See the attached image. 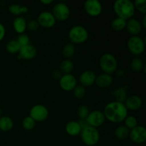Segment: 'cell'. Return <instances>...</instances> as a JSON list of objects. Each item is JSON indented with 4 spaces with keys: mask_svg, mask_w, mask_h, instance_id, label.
Here are the masks:
<instances>
[{
    "mask_svg": "<svg viewBox=\"0 0 146 146\" xmlns=\"http://www.w3.org/2000/svg\"><path fill=\"white\" fill-rule=\"evenodd\" d=\"M104 116L106 119L114 123L123 122L128 116V111L125 104L118 101H113L107 104L104 108Z\"/></svg>",
    "mask_w": 146,
    "mask_h": 146,
    "instance_id": "1",
    "label": "cell"
},
{
    "mask_svg": "<svg viewBox=\"0 0 146 146\" xmlns=\"http://www.w3.org/2000/svg\"><path fill=\"white\" fill-rule=\"evenodd\" d=\"M113 9L118 18L127 20L133 18L135 14V7L131 0H116L113 3Z\"/></svg>",
    "mask_w": 146,
    "mask_h": 146,
    "instance_id": "2",
    "label": "cell"
},
{
    "mask_svg": "<svg viewBox=\"0 0 146 146\" xmlns=\"http://www.w3.org/2000/svg\"><path fill=\"white\" fill-rule=\"evenodd\" d=\"M99 66L104 74H112L118 68V61L116 58L111 54H104L99 59Z\"/></svg>",
    "mask_w": 146,
    "mask_h": 146,
    "instance_id": "3",
    "label": "cell"
},
{
    "mask_svg": "<svg viewBox=\"0 0 146 146\" xmlns=\"http://www.w3.org/2000/svg\"><path fill=\"white\" fill-rule=\"evenodd\" d=\"M81 139L85 145L94 146L96 145L100 140V133L98 129L90 125L83 128L80 133Z\"/></svg>",
    "mask_w": 146,
    "mask_h": 146,
    "instance_id": "4",
    "label": "cell"
},
{
    "mask_svg": "<svg viewBox=\"0 0 146 146\" xmlns=\"http://www.w3.org/2000/svg\"><path fill=\"white\" fill-rule=\"evenodd\" d=\"M68 38L72 44H83L88 40V32L86 29L82 26H74L68 31Z\"/></svg>",
    "mask_w": 146,
    "mask_h": 146,
    "instance_id": "5",
    "label": "cell"
},
{
    "mask_svg": "<svg viewBox=\"0 0 146 146\" xmlns=\"http://www.w3.org/2000/svg\"><path fill=\"white\" fill-rule=\"evenodd\" d=\"M127 47L132 54L140 56L145 51V40L139 36H132L127 41Z\"/></svg>",
    "mask_w": 146,
    "mask_h": 146,
    "instance_id": "6",
    "label": "cell"
},
{
    "mask_svg": "<svg viewBox=\"0 0 146 146\" xmlns=\"http://www.w3.org/2000/svg\"><path fill=\"white\" fill-rule=\"evenodd\" d=\"M48 110L45 106L37 104L31 107L29 111V116L34 120L35 122H43L48 117Z\"/></svg>",
    "mask_w": 146,
    "mask_h": 146,
    "instance_id": "7",
    "label": "cell"
},
{
    "mask_svg": "<svg viewBox=\"0 0 146 146\" xmlns=\"http://www.w3.org/2000/svg\"><path fill=\"white\" fill-rule=\"evenodd\" d=\"M56 20L64 21L70 17V9L66 4L64 2H58L53 7L52 12Z\"/></svg>",
    "mask_w": 146,
    "mask_h": 146,
    "instance_id": "8",
    "label": "cell"
},
{
    "mask_svg": "<svg viewBox=\"0 0 146 146\" xmlns=\"http://www.w3.org/2000/svg\"><path fill=\"white\" fill-rule=\"evenodd\" d=\"M84 8L86 13L90 17H98L102 13V4L98 0H86L84 2Z\"/></svg>",
    "mask_w": 146,
    "mask_h": 146,
    "instance_id": "9",
    "label": "cell"
},
{
    "mask_svg": "<svg viewBox=\"0 0 146 146\" xmlns=\"http://www.w3.org/2000/svg\"><path fill=\"white\" fill-rule=\"evenodd\" d=\"M36 21H38L39 27L45 29L52 28L56 23L55 17L52 13L48 11H44L40 13Z\"/></svg>",
    "mask_w": 146,
    "mask_h": 146,
    "instance_id": "10",
    "label": "cell"
},
{
    "mask_svg": "<svg viewBox=\"0 0 146 146\" xmlns=\"http://www.w3.org/2000/svg\"><path fill=\"white\" fill-rule=\"evenodd\" d=\"M86 120L88 125L97 128L101 126L104 123L106 118L102 111H94L89 113Z\"/></svg>",
    "mask_w": 146,
    "mask_h": 146,
    "instance_id": "11",
    "label": "cell"
},
{
    "mask_svg": "<svg viewBox=\"0 0 146 146\" xmlns=\"http://www.w3.org/2000/svg\"><path fill=\"white\" fill-rule=\"evenodd\" d=\"M129 137L136 144H142L146 141V129L142 125H137L130 131Z\"/></svg>",
    "mask_w": 146,
    "mask_h": 146,
    "instance_id": "12",
    "label": "cell"
},
{
    "mask_svg": "<svg viewBox=\"0 0 146 146\" xmlns=\"http://www.w3.org/2000/svg\"><path fill=\"white\" fill-rule=\"evenodd\" d=\"M59 86L65 91H71L77 85V80L72 74H63L58 80Z\"/></svg>",
    "mask_w": 146,
    "mask_h": 146,
    "instance_id": "13",
    "label": "cell"
},
{
    "mask_svg": "<svg viewBox=\"0 0 146 146\" xmlns=\"http://www.w3.org/2000/svg\"><path fill=\"white\" fill-rule=\"evenodd\" d=\"M96 75L91 70H86L81 74L79 76V81L81 85L84 87H89L95 84Z\"/></svg>",
    "mask_w": 146,
    "mask_h": 146,
    "instance_id": "14",
    "label": "cell"
},
{
    "mask_svg": "<svg viewBox=\"0 0 146 146\" xmlns=\"http://www.w3.org/2000/svg\"><path fill=\"white\" fill-rule=\"evenodd\" d=\"M125 29L132 36H138V34L142 31V25L138 19L131 18L126 21V27Z\"/></svg>",
    "mask_w": 146,
    "mask_h": 146,
    "instance_id": "15",
    "label": "cell"
},
{
    "mask_svg": "<svg viewBox=\"0 0 146 146\" xmlns=\"http://www.w3.org/2000/svg\"><path fill=\"white\" fill-rule=\"evenodd\" d=\"M124 104L128 111H138L142 106L143 101L139 96L132 95L127 98Z\"/></svg>",
    "mask_w": 146,
    "mask_h": 146,
    "instance_id": "16",
    "label": "cell"
},
{
    "mask_svg": "<svg viewBox=\"0 0 146 146\" xmlns=\"http://www.w3.org/2000/svg\"><path fill=\"white\" fill-rule=\"evenodd\" d=\"M19 57L24 60H31L34 58L36 56V48L34 46L29 44V45L21 46L19 51Z\"/></svg>",
    "mask_w": 146,
    "mask_h": 146,
    "instance_id": "17",
    "label": "cell"
},
{
    "mask_svg": "<svg viewBox=\"0 0 146 146\" xmlns=\"http://www.w3.org/2000/svg\"><path fill=\"white\" fill-rule=\"evenodd\" d=\"M113 77L109 74H101L96 76L95 84L98 88H106L109 87L113 84Z\"/></svg>",
    "mask_w": 146,
    "mask_h": 146,
    "instance_id": "18",
    "label": "cell"
},
{
    "mask_svg": "<svg viewBox=\"0 0 146 146\" xmlns=\"http://www.w3.org/2000/svg\"><path fill=\"white\" fill-rule=\"evenodd\" d=\"M65 130L66 132L68 135L74 137L80 135L82 129H81V126L78 124V121H71L67 123L65 127Z\"/></svg>",
    "mask_w": 146,
    "mask_h": 146,
    "instance_id": "19",
    "label": "cell"
},
{
    "mask_svg": "<svg viewBox=\"0 0 146 146\" xmlns=\"http://www.w3.org/2000/svg\"><path fill=\"white\" fill-rule=\"evenodd\" d=\"M13 28L19 34H22L27 29V23L25 19L22 17H17L13 21Z\"/></svg>",
    "mask_w": 146,
    "mask_h": 146,
    "instance_id": "20",
    "label": "cell"
},
{
    "mask_svg": "<svg viewBox=\"0 0 146 146\" xmlns=\"http://www.w3.org/2000/svg\"><path fill=\"white\" fill-rule=\"evenodd\" d=\"M14 126V121L10 117L2 116L0 118V130L3 132L11 131Z\"/></svg>",
    "mask_w": 146,
    "mask_h": 146,
    "instance_id": "21",
    "label": "cell"
},
{
    "mask_svg": "<svg viewBox=\"0 0 146 146\" xmlns=\"http://www.w3.org/2000/svg\"><path fill=\"white\" fill-rule=\"evenodd\" d=\"M113 94L115 97V101L124 104L125 100L128 98V96H127V87H119L114 91Z\"/></svg>",
    "mask_w": 146,
    "mask_h": 146,
    "instance_id": "22",
    "label": "cell"
},
{
    "mask_svg": "<svg viewBox=\"0 0 146 146\" xmlns=\"http://www.w3.org/2000/svg\"><path fill=\"white\" fill-rule=\"evenodd\" d=\"M8 9L9 13H11L13 15L18 16V17H19V15H21V14L28 12L29 11V9L27 7L21 6L18 4H11L9 7Z\"/></svg>",
    "mask_w": 146,
    "mask_h": 146,
    "instance_id": "23",
    "label": "cell"
},
{
    "mask_svg": "<svg viewBox=\"0 0 146 146\" xmlns=\"http://www.w3.org/2000/svg\"><path fill=\"white\" fill-rule=\"evenodd\" d=\"M125 27H126V21L118 17L114 19L111 22V28L115 31H123L125 29Z\"/></svg>",
    "mask_w": 146,
    "mask_h": 146,
    "instance_id": "24",
    "label": "cell"
},
{
    "mask_svg": "<svg viewBox=\"0 0 146 146\" xmlns=\"http://www.w3.org/2000/svg\"><path fill=\"white\" fill-rule=\"evenodd\" d=\"M130 130L125 125H121L118 126L116 129L115 130V138L119 140H124L129 136Z\"/></svg>",
    "mask_w": 146,
    "mask_h": 146,
    "instance_id": "25",
    "label": "cell"
},
{
    "mask_svg": "<svg viewBox=\"0 0 146 146\" xmlns=\"http://www.w3.org/2000/svg\"><path fill=\"white\" fill-rule=\"evenodd\" d=\"M74 69V64L69 59H65L61 63L60 71L63 74H69Z\"/></svg>",
    "mask_w": 146,
    "mask_h": 146,
    "instance_id": "26",
    "label": "cell"
},
{
    "mask_svg": "<svg viewBox=\"0 0 146 146\" xmlns=\"http://www.w3.org/2000/svg\"><path fill=\"white\" fill-rule=\"evenodd\" d=\"M20 48H21V46L18 44L17 40H11V41H8L7 45H6V49H7V52L11 54H18Z\"/></svg>",
    "mask_w": 146,
    "mask_h": 146,
    "instance_id": "27",
    "label": "cell"
},
{
    "mask_svg": "<svg viewBox=\"0 0 146 146\" xmlns=\"http://www.w3.org/2000/svg\"><path fill=\"white\" fill-rule=\"evenodd\" d=\"M75 47H74L73 44H67L64 46L62 49V54L63 56L65 57L66 59H69V58H72L74 56V54H75Z\"/></svg>",
    "mask_w": 146,
    "mask_h": 146,
    "instance_id": "28",
    "label": "cell"
},
{
    "mask_svg": "<svg viewBox=\"0 0 146 146\" xmlns=\"http://www.w3.org/2000/svg\"><path fill=\"white\" fill-rule=\"evenodd\" d=\"M131 67L133 71H135V72H139V71H142L143 68H144L143 61L139 57H135L131 61Z\"/></svg>",
    "mask_w": 146,
    "mask_h": 146,
    "instance_id": "29",
    "label": "cell"
},
{
    "mask_svg": "<svg viewBox=\"0 0 146 146\" xmlns=\"http://www.w3.org/2000/svg\"><path fill=\"white\" fill-rule=\"evenodd\" d=\"M35 125L36 122L29 115L25 117L22 121V126L26 131H31V130L34 129V128L35 127Z\"/></svg>",
    "mask_w": 146,
    "mask_h": 146,
    "instance_id": "30",
    "label": "cell"
},
{
    "mask_svg": "<svg viewBox=\"0 0 146 146\" xmlns=\"http://www.w3.org/2000/svg\"><path fill=\"white\" fill-rule=\"evenodd\" d=\"M124 123H125V126L126 128H128L129 130H131L138 125V121L135 116L128 115L124 120Z\"/></svg>",
    "mask_w": 146,
    "mask_h": 146,
    "instance_id": "31",
    "label": "cell"
},
{
    "mask_svg": "<svg viewBox=\"0 0 146 146\" xmlns=\"http://www.w3.org/2000/svg\"><path fill=\"white\" fill-rule=\"evenodd\" d=\"M73 93H74V95L76 98L81 99V98H83L85 96L86 88L85 87L81 86V84H79V85L77 84L75 88H74V90H73Z\"/></svg>",
    "mask_w": 146,
    "mask_h": 146,
    "instance_id": "32",
    "label": "cell"
},
{
    "mask_svg": "<svg viewBox=\"0 0 146 146\" xmlns=\"http://www.w3.org/2000/svg\"><path fill=\"white\" fill-rule=\"evenodd\" d=\"M135 9L143 14H146V1L145 0H135L133 2Z\"/></svg>",
    "mask_w": 146,
    "mask_h": 146,
    "instance_id": "33",
    "label": "cell"
},
{
    "mask_svg": "<svg viewBox=\"0 0 146 146\" xmlns=\"http://www.w3.org/2000/svg\"><path fill=\"white\" fill-rule=\"evenodd\" d=\"M89 113V108L86 106H81L78 109V115L80 119H86Z\"/></svg>",
    "mask_w": 146,
    "mask_h": 146,
    "instance_id": "34",
    "label": "cell"
},
{
    "mask_svg": "<svg viewBox=\"0 0 146 146\" xmlns=\"http://www.w3.org/2000/svg\"><path fill=\"white\" fill-rule=\"evenodd\" d=\"M17 41L18 42V44H19L20 46H24L29 45L30 42L29 37L27 35V34H19V36L17 37Z\"/></svg>",
    "mask_w": 146,
    "mask_h": 146,
    "instance_id": "35",
    "label": "cell"
},
{
    "mask_svg": "<svg viewBox=\"0 0 146 146\" xmlns=\"http://www.w3.org/2000/svg\"><path fill=\"white\" fill-rule=\"evenodd\" d=\"M39 28V25L36 20H31L27 23V29L31 31H36Z\"/></svg>",
    "mask_w": 146,
    "mask_h": 146,
    "instance_id": "36",
    "label": "cell"
},
{
    "mask_svg": "<svg viewBox=\"0 0 146 146\" xmlns=\"http://www.w3.org/2000/svg\"><path fill=\"white\" fill-rule=\"evenodd\" d=\"M6 34V29L4 26L1 23H0V42L4 39Z\"/></svg>",
    "mask_w": 146,
    "mask_h": 146,
    "instance_id": "37",
    "label": "cell"
},
{
    "mask_svg": "<svg viewBox=\"0 0 146 146\" xmlns=\"http://www.w3.org/2000/svg\"><path fill=\"white\" fill-rule=\"evenodd\" d=\"M61 76H62V74H61V72L60 71V70H54V71H53L52 76L53 78H55V79L59 80L60 78L61 77Z\"/></svg>",
    "mask_w": 146,
    "mask_h": 146,
    "instance_id": "38",
    "label": "cell"
},
{
    "mask_svg": "<svg viewBox=\"0 0 146 146\" xmlns=\"http://www.w3.org/2000/svg\"><path fill=\"white\" fill-rule=\"evenodd\" d=\"M78 124L80 125V126H81V129H83V128H86L87 126H88V123H87L86 120V119H80L79 121H78Z\"/></svg>",
    "mask_w": 146,
    "mask_h": 146,
    "instance_id": "39",
    "label": "cell"
},
{
    "mask_svg": "<svg viewBox=\"0 0 146 146\" xmlns=\"http://www.w3.org/2000/svg\"><path fill=\"white\" fill-rule=\"evenodd\" d=\"M40 2L42 4H44V5H48V4H51L54 2L53 0H41Z\"/></svg>",
    "mask_w": 146,
    "mask_h": 146,
    "instance_id": "40",
    "label": "cell"
},
{
    "mask_svg": "<svg viewBox=\"0 0 146 146\" xmlns=\"http://www.w3.org/2000/svg\"><path fill=\"white\" fill-rule=\"evenodd\" d=\"M115 71H117V76H120V77L123 76L124 74H125V72H124L123 70H118V71L116 70Z\"/></svg>",
    "mask_w": 146,
    "mask_h": 146,
    "instance_id": "41",
    "label": "cell"
},
{
    "mask_svg": "<svg viewBox=\"0 0 146 146\" xmlns=\"http://www.w3.org/2000/svg\"><path fill=\"white\" fill-rule=\"evenodd\" d=\"M141 25H142V27L143 29H146V17L145 16H144L143 17V21L142 23H141Z\"/></svg>",
    "mask_w": 146,
    "mask_h": 146,
    "instance_id": "42",
    "label": "cell"
},
{
    "mask_svg": "<svg viewBox=\"0 0 146 146\" xmlns=\"http://www.w3.org/2000/svg\"><path fill=\"white\" fill-rule=\"evenodd\" d=\"M1 108H0V116H1Z\"/></svg>",
    "mask_w": 146,
    "mask_h": 146,
    "instance_id": "43",
    "label": "cell"
}]
</instances>
